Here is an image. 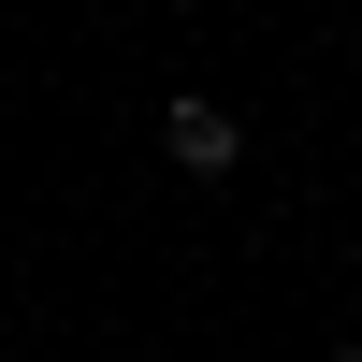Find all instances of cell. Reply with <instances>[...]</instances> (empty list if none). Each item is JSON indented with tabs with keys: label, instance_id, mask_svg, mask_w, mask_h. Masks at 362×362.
Masks as SVG:
<instances>
[{
	"label": "cell",
	"instance_id": "6da1fadb",
	"mask_svg": "<svg viewBox=\"0 0 362 362\" xmlns=\"http://www.w3.org/2000/svg\"><path fill=\"white\" fill-rule=\"evenodd\" d=\"M232 160H247L232 102H174V174H232Z\"/></svg>",
	"mask_w": 362,
	"mask_h": 362
},
{
	"label": "cell",
	"instance_id": "7a4b0ae2",
	"mask_svg": "<svg viewBox=\"0 0 362 362\" xmlns=\"http://www.w3.org/2000/svg\"><path fill=\"white\" fill-rule=\"evenodd\" d=\"M334 362H362V348H334Z\"/></svg>",
	"mask_w": 362,
	"mask_h": 362
}]
</instances>
